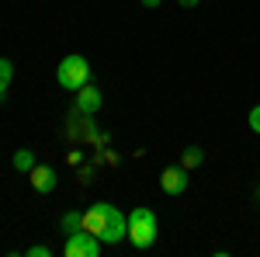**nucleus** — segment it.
Segmentation results:
<instances>
[{
	"label": "nucleus",
	"instance_id": "obj_1",
	"mask_svg": "<svg viewBox=\"0 0 260 257\" xmlns=\"http://www.w3.org/2000/svg\"><path fill=\"white\" fill-rule=\"evenodd\" d=\"M128 243L132 247H153L156 243V212L153 209H146V205H136L132 212H128Z\"/></svg>",
	"mask_w": 260,
	"mask_h": 257
},
{
	"label": "nucleus",
	"instance_id": "obj_2",
	"mask_svg": "<svg viewBox=\"0 0 260 257\" xmlns=\"http://www.w3.org/2000/svg\"><path fill=\"white\" fill-rule=\"evenodd\" d=\"M56 80H59L62 91H80L83 83H90V63H87V56H80V52L62 56V63L56 66Z\"/></svg>",
	"mask_w": 260,
	"mask_h": 257
},
{
	"label": "nucleus",
	"instance_id": "obj_3",
	"mask_svg": "<svg viewBox=\"0 0 260 257\" xmlns=\"http://www.w3.org/2000/svg\"><path fill=\"white\" fill-rule=\"evenodd\" d=\"M128 237V216L121 212L118 205H108V216H104V226H101L98 240L101 243H121Z\"/></svg>",
	"mask_w": 260,
	"mask_h": 257
},
{
	"label": "nucleus",
	"instance_id": "obj_4",
	"mask_svg": "<svg viewBox=\"0 0 260 257\" xmlns=\"http://www.w3.org/2000/svg\"><path fill=\"white\" fill-rule=\"evenodd\" d=\"M66 257H98L101 254V240L90 233V230H77L66 237V247H62Z\"/></svg>",
	"mask_w": 260,
	"mask_h": 257
},
{
	"label": "nucleus",
	"instance_id": "obj_5",
	"mask_svg": "<svg viewBox=\"0 0 260 257\" xmlns=\"http://www.w3.org/2000/svg\"><path fill=\"white\" fill-rule=\"evenodd\" d=\"M101 108V91L98 87H90V83H83L80 91H77V98H73V115H98Z\"/></svg>",
	"mask_w": 260,
	"mask_h": 257
},
{
	"label": "nucleus",
	"instance_id": "obj_6",
	"mask_svg": "<svg viewBox=\"0 0 260 257\" xmlns=\"http://www.w3.org/2000/svg\"><path fill=\"white\" fill-rule=\"evenodd\" d=\"M28 178H31V188L39 191V195H49V191H56V170L49 167V163H35L31 170H28Z\"/></svg>",
	"mask_w": 260,
	"mask_h": 257
},
{
	"label": "nucleus",
	"instance_id": "obj_7",
	"mask_svg": "<svg viewBox=\"0 0 260 257\" xmlns=\"http://www.w3.org/2000/svg\"><path fill=\"white\" fill-rule=\"evenodd\" d=\"M160 188L167 195H180V191L187 188V170H184V167H167L160 174Z\"/></svg>",
	"mask_w": 260,
	"mask_h": 257
},
{
	"label": "nucleus",
	"instance_id": "obj_8",
	"mask_svg": "<svg viewBox=\"0 0 260 257\" xmlns=\"http://www.w3.org/2000/svg\"><path fill=\"white\" fill-rule=\"evenodd\" d=\"M108 205H111V202H98V205H90V209L83 212V230H90V233L98 237L101 226H104V216H108Z\"/></svg>",
	"mask_w": 260,
	"mask_h": 257
},
{
	"label": "nucleus",
	"instance_id": "obj_9",
	"mask_svg": "<svg viewBox=\"0 0 260 257\" xmlns=\"http://www.w3.org/2000/svg\"><path fill=\"white\" fill-rule=\"evenodd\" d=\"M201 163H205V150H201V146H187V150L180 153V167H184V170H198Z\"/></svg>",
	"mask_w": 260,
	"mask_h": 257
},
{
	"label": "nucleus",
	"instance_id": "obj_10",
	"mask_svg": "<svg viewBox=\"0 0 260 257\" xmlns=\"http://www.w3.org/2000/svg\"><path fill=\"white\" fill-rule=\"evenodd\" d=\"M11 167L21 170V174H28V170L35 167V153H31V150H18V153L11 157Z\"/></svg>",
	"mask_w": 260,
	"mask_h": 257
},
{
	"label": "nucleus",
	"instance_id": "obj_11",
	"mask_svg": "<svg viewBox=\"0 0 260 257\" xmlns=\"http://www.w3.org/2000/svg\"><path fill=\"white\" fill-rule=\"evenodd\" d=\"M59 226H62V233H77V230H83V212H77V209L62 212Z\"/></svg>",
	"mask_w": 260,
	"mask_h": 257
},
{
	"label": "nucleus",
	"instance_id": "obj_12",
	"mask_svg": "<svg viewBox=\"0 0 260 257\" xmlns=\"http://www.w3.org/2000/svg\"><path fill=\"white\" fill-rule=\"evenodd\" d=\"M11 80H14V63L4 60L0 56V101H4V94H7V87H11Z\"/></svg>",
	"mask_w": 260,
	"mask_h": 257
},
{
	"label": "nucleus",
	"instance_id": "obj_13",
	"mask_svg": "<svg viewBox=\"0 0 260 257\" xmlns=\"http://www.w3.org/2000/svg\"><path fill=\"white\" fill-rule=\"evenodd\" d=\"M246 122H250V129H253V132L260 136V104H253V108H250V115H246Z\"/></svg>",
	"mask_w": 260,
	"mask_h": 257
},
{
	"label": "nucleus",
	"instance_id": "obj_14",
	"mask_svg": "<svg viewBox=\"0 0 260 257\" xmlns=\"http://www.w3.org/2000/svg\"><path fill=\"white\" fill-rule=\"evenodd\" d=\"M28 257H52V250L45 243H35V247H28Z\"/></svg>",
	"mask_w": 260,
	"mask_h": 257
},
{
	"label": "nucleus",
	"instance_id": "obj_15",
	"mask_svg": "<svg viewBox=\"0 0 260 257\" xmlns=\"http://www.w3.org/2000/svg\"><path fill=\"white\" fill-rule=\"evenodd\" d=\"M180 7H187V11H191V7H198V0H177Z\"/></svg>",
	"mask_w": 260,
	"mask_h": 257
},
{
	"label": "nucleus",
	"instance_id": "obj_16",
	"mask_svg": "<svg viewBox=\"0 0 260 257\" xmlns=\"http://www.w3.org/2000/svg\"><path fill=\"white\" fill-rule=\"evenodd\" d=\"M142 4H146V7H160L163 0H142Z\"/></svg>",
	"mask_w": 260,
	"mask_h": 257
},
{
	"label": "nucleus",
	"instance_id": "obj_17",
	"mask_svg": "<svg viewBox=\"0 0 260 257\" xmlns=\"http://www.w3.org/2000/svg\"><path fill=\"white\" fill-rule=\"evenodd\" d=\"M257 195H260V191H257Z\"/></svg>",
	"mask_w": 260,
	"mask_h": 257
}]
</instances>
